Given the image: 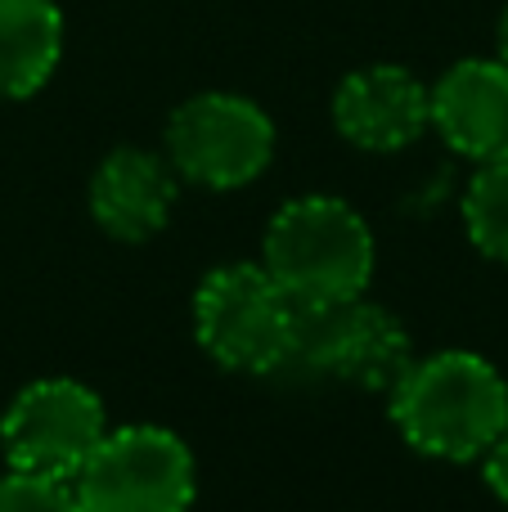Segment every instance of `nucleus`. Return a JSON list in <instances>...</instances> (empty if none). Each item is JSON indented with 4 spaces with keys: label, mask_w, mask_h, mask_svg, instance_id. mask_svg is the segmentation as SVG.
I'll return each instance as SVG.
<instances>
[{
    "label": "nucleus",
    "mask_w": 508,
    "mask_h": 512,
    "mask_svg": "<svg viewBox=\"0 0 508 512\" xmlns=\"http://www.w3.org/2000/svg\"><path fill=\"white\" fill-rule=\"evenodd\" d=\"M275 158V122L261 104L230 90L185 99L167 122V162L203 189H243Z\"/></svg>",
    "instance_id": "423d86ee"
},
{
    "label": "nucleus",
    "mask_w": 508,
    "mask_h": 512,
    "mask_svg": "<svg viewBox=\"0 0 508 512\" xmlns=\"http://www.w3.org/2000/svg\"><path fill=\"white\" fill-rule=\"evenodd\" d=\"M261 265L293 301L360 297L374 279V230L342 198H293L270 216Z\"/></svg>",
    "instance_id": "f03ea898"
},
{
    "label": "nucleus",
    "mask_w": 508,
    "mask_h": 512,
    "mask_svg": "<svg viewBox=\"0 0 508 512\" xmlns=\"http://www.w3.org/2000/svg\"><path fill=\"white\" fill-rule=\"evenodd\" d=\"M428 126L468 162L508 158V63L459 59L428 86Z\"/></svg>",
    "instance_id": "1a4fd4ad"
},
{
    "label": "nucleus",
    "mask_w": 508,
    "mask_h": 512,
    "mask_svg": "<svg viewBox=\"0 0 508 512\" xmlns=\"http://www.w3.org/2000/svg\"><path fill=\"white\" fill-rule=\"evenodd\" d=\"M482 472H486V486H491V495L500 499V504H508V427L495 436L491 445H486Z\"/></svg>",
    "instance_id": "4468645a"
},
{
    "label": "nucleus",
    "mask_w": 508,
    "mask_h": 512,
    "mask_svg": "<svg viewBox=\"0 0 508 512\" xmlns=\"http://www.w3.org/2000/svg\"><path fill=\"white\" fill-rule=\"evenodd\" d=\"M194 490L198 468L189 445L149 423L104 432L72 477L81 512H189Z\"/></svg>",
    "instance_id": "39448f33"
},
{
    "label": "nucleus",
    "mask_w": 508,
    "mask_h": 512,
    "mask_svg": "<svg viewBox=\"0 0 508 512\" xmlns=\"http://www.w3.org/2000/svg\"><path fill=\"white\" fill-rule=\"evenodd\" d=\"M0 512H81V504L72 495V481H50L9 468L0 477Z\"/></svg>",
    "instance_id": "ddd939ff"
},
{
    "label": "nucleus",
    "mask_w": 508,
    "mask_h": 512,
    "mask_svg": "<svg viewBox=\"0 0 508 512\" xmlns=\"http://www.w3.org/2000/svg\"><path fill=\"white\" fill-rule=\"evenodd\" d=\"M63 14L54 0H0V99H27L54 77Z\"/></svg>",
    "instance_id": "9b49d317"
},
{
    "label": "nucleus",
    "mask_w": 508,
    "mask_h": 512,
    "mask_svg": "<svg viewBox=\"0 0 508 512\" xmlns=\"http://www.w3.org/2000/svg\"><path fill=\"white\" fill-rule=\"evenodd\" d=\"M288 364L333 373L347 387L392 391L410 373L414 342L401 319L365 301V292L342 301H293Z\"/></svg>",
    "instance_id": "20e7f679"
},
{
    "label": "nucleus",
    "mask_w": 508,
    "mask_h": 512,
    "mask_svg": "<svg viewBox=\"0 0 508 512\" xmlns=\"http://www.w3.org/2000/svg\"><path fill=\"white\" fill-rule=\"evenodd\" d=\"M333 126L365 153L410 149L428 131V86L396 63L356 68L333 90Z\"/></svg>",
    "instance_id": "6e6552de"
},
{
    "label": "nucleus",
    "mask_w": 508,
    "mask_h": 512,
    "mask_svg": "<svg viewBox=\"0 0 508 512\" xmlns=\"http://www.w3.org/2000/svg\"><path fill=\"white\" fill-rule=\"evenodd\" d=\"M392 423L428 459L473 463L508 427V382L473 351L414 360L392 391Z\"/></svg>",
    "instance_id": "f257e3e1"
},
{
    "label": "nucleus",
    "mask_w": 508,
    "mask_h": 512,
    "mask_svg": "<svg viewBox=\"0 0 508 512\" xmlns=\"http://www.w3.org/2000/svg\"><path fill=\"white\" fill-rule=\"evenodd\" d=\"M500 59L508 63V9H504V18H500Z\"/></svg>",
    "instance_id": "2eb2a0df"
},
{
    "label": "nucleus",
    "mask_w": 508,
    "mask_h": 512,
    "mask_svg": "<svg viewBox=\"0 0 508 512\" xmlns=\"http://www.w3.org/2000/svg\"><path fill=\"white\" fill-rule=\"evenodd\" d=\"M176 207V171L149 149H113L90 176V216L117 243L162 234Z\"/></svg>",
    "instance_id": "9d476101"
},
{
    "label": "nucleus",
    "mask_w": 508,
    "mask_h": 512,
    "mask_svg": "<svg viewBox=\"0 0 508 512\" xmlns=\"http://www.w3.org/2000/svg\"><path fill=\"white\" fill-rule=\"evenodd\" d=\"M108 432L104 400L77 378H41L9 400L0 445L14 472L72 481Z\"/></svg>",
    "instance_id": "0eeeda50"
},
{
    "label": "nucleus",
    "mask_w": 508,
    "mask_h": 512,
    "mask_svg": "<svg viewBox=\"0 0 508 512\" xmlns=\"http://www.w3.org/2000/svg\"><path fill=\"white\" fill-rule=\"evenodd\" d=\"M464 230L477 252L508 265V158L477 162L464 189Z\"/></svg>",
    "instance_id": "f8f14e48"
},
{
    "label": "nucleus",
    "mask_w": 508,
    "mask_h": 512,
    "mask_svg": "<svg viewBox=\"0 0 508 512\" xmlns=\"http://www.w3.org/2000/svg\"><path fill=\"white\" fill-rule=\"evenodd\" d=\"M194 333L225 369L279 373L293 342V297L257 261L216 265L194 292Z\"/></svg>",
    "instance_id": "7ed1b4c3"
}]
</instances>
